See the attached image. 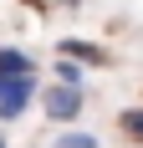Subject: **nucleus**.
Here are the masks:
<instances>
[{
  "label": "nucleus",
  "mask_w": 143,
  "mask_h": 148,
  "mask_svg": "<svg viewBox=\"0 0 143 148\" xmlns=\"http://www.w3.org/2000/svg\"><path fill=\"white\" fill-rule=\"evenodd\" d=\"M82 102H87L82 87H61V82H56V87L41 92V107H46L51 123H77V118H82Z\"/></svg>",
  "instance_id": "f257e3e1"
},
{
  "label": "nucleus",
  "mask_w": 143,
  "mask_h": 148,
  "mask_svg": "<svg viewBox=\"0 0 143 148\" xmlns=\"http://www.w3.org/2000/svg\"><path fill=\"white\" fill-rule=\"evenodd\" d=\"M31 97H36V77H0V118L5 123L21 118Z\"/></svg>",
  "instance_id": "f03ea898"
},
{
  "label": "nucleus",
  "mask_w": 143,
  "mask_h": 148,
  "mask_svg": "<svg viewBox=\"0 0 143 148\" xmlns=\"http://www.w3.org/2000/svg\"><path fill=\"white\" fill-rule=\"evenodd\" d=\"M56 51H61V61H77V66H107V51L102 46H92V41H77V36H67V41H56Z\"/></svg>",
  "instance_id": "7ed1b4c3"
},
{
  "label": "nucleus",
  "mask_w": 143,
  "mask_h": 148,
  "mask_svg": "<svg viewBox=\"0 0 143 148\" xmlns=\"http://www.w3.org/2000/svg\"><path fill=\"white\" fill-rule=\"evenodd\" d=\"M0 77H36V56L15 51V46H0Z\"/></svg>",
  "instance_id": "20e7f679"
},
{
  "label": "nucleus",
  "mask_w": 143,
  "mask_h": 148,
  "mask_svg": "<svg viewBox=\"0 0 143 148\" xmlns=\"http://www.w3.org/2000/svg\"><path fill=\"white\" fill-rule=\"evenodd\" d=\"M118 128H123L128 138H138V143H143V107H128V112H118Z\"/></svg>",
  "instance_id": "39448f33"
},
{
  "label": "nucleus",
  "mask_w": 143,
  "mask_h": 148,
  "mask_svg": "<svg viewBox=\"0 0 143 148\" xmlns=\"http://www.w3.org/2000/svg\"><path fill=\"white\" fill-rule=\"evenodd\" d=\"M56 82L61 87H82V66L77 61H56Z\"/></svg>",
  "instance_id": "423d86ee"
},
{
  "label": "nucleus",
  "mask_w": 143,
  "mask_h": 148,
  "mask_svg": "<svg viewBox=\"0 0 143 148\" xmlns=\"http://www.w3.org/2000/svg\"><path fill=\"white\" fill-rule=\"evenodd\" d=\"M56 148H97V138H92V133H61Z\"/></svg>",
  "instance_id": "0eeeda50"
},
{
  "label": "nucleus",
  "mask_w": 143,
  "mask_h": 148,
  "mask_svg": "<svg viewBox=\"0 0 143 148\" xmlns=\"http://www.w3.org/2000/svg\"><path fill=\"white\" fill-rule=\"evenodd\" d=\"M0 148H5V138H0Z\"/></svg>",
  "instance_id": "6e6552de"
}]
</instances>
